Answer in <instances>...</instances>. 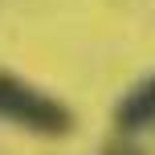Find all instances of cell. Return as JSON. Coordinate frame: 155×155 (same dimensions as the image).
<instances>
[{
  "instance_id": "1",
  "label": "cell",
  "mask_w": 155,
  "mask_h": 155,
  "mask_svg": "<svg viewBox=\"0 0 155 155\" xmlns=\"http://www.w3.org/2000/svg\"><path fill=\"white\" fill-rule=\"evenodd\" d=\"M0 123L21 127L29 135L57 139V135L74 131V110L61 98H53V94L29 86L25 78H16L12 70H0Z\"/></svg>"
},
{
  "instance_id": "2",
  "label": "cell",
  "mask_w": 155,
  "mask_h": 155,
  "mask_svg": "<svg viewBox=\"0 0 155 155\" xmlns=\"http://www.w3.org/2000/svg\"><path fill=\"white\" fill-rule=\"evenodd\" d=\"M114 127H118V135H127V139L139 135V131H147V127H155V74L147 78V82L131 86V90L118 98Z\"/></svg>"
},
{
  "instance_id": "3",
  "label": "cell",
  "mask_w": 155,
  "mask_h": 155,
  "mask_svg": "<svg viewBox=\"0 0 155 155\" xmlns=\"http://www.w3.org/2000/svg\"><path fill=\"white\" fill-rule=\"evenodd\" d=\"M102 155H151V151L139 147L135 139H127V135H118V139H110L106 147H102Z\"/></svg>"
}]
</instances>
